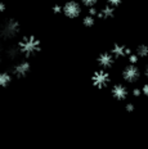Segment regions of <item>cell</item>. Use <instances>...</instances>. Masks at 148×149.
Wrapping results in <instances>:
<instances>
[{
    "label": "cell",
    "mask_w": 148,
    "mask_h": 149,
    "mask_svg": "<svg viewBox=\"0 0 148 149\" xmlns=\"http://www.w3.org/2000/svg\"><path fill=\"white\" fill-rule=\"evenodd\" d=\"M18 49L24 57H31L41 50V41L34 35L24 36L18 42Z\"/></svg>",
    "instance_id": "1"
},
{
    "label": "cell",
    "mask_w": 148,
    "mask_h": 149,
    "mask_svg": "<svg viewBox=\"0 0 148 149\" xmlns=\"http://www.w3.org/2000/svg\"><path fill=\"white\" fill-rule=\"evenodd\" d=\"M18 32H20V23L13 18H9L0 26V37H3L5 40L16 37Z\"/></svg>",
    "instance_id": "2"
},
{
    "label": "cell",
    "mask_w": 148,
    "mask_h": 149,
    "mask_svg": "<svg viewBox=\"0 0 148 149\" xmlns=\"http://www.w3.org/2000/svg\"><path fill=\"white\" fill-rule=\"evenodd\" d=\"M110 81H111L110 73L107 72V70H103V68H101L99 71H95L93 76H91V82L97 89L106 88L110 84Z\"/></svg>",
    "instance_id": "3"
},
{
    "label": "cell",
    "mask_w": 148,
    "mask_h": 149,
    "mask_svg": "<svg viewBox=\"0 0 148 149\" xmlns=\"http://www.w3.org/2000/svg\"><path fill=\"white\" fill-rule=\"evenodd\" d=\"M122 79L128 84H134L140 79V70L137 67V64H129L122 70Z\"/></svg>",
    "instance_id": "4"
},
{
    "label": "cell",
    "mask_w": 148,
    "mask_h": 149,
    "mask_svg": "<svg viewBox=\"0 0 148 149\" xmlns=\"http://www.w3.org/2000/svg\"><path fill=\"white\" fill-rule=\"evenodd\" d=\"M62 13L66 15L67 18L75 19V18L80 17V14H81V5H80V3L75 1V0H68V1L63 5Z\"/></svg>",
    "instance_id": "5"
},
{
    "label": "cell",
    "mask_w": 148,
    "mask_h": 149,
    "mask_svg": "<svg viewBox=\"0 0 148 149\" xmlns=\"http://www.w3.org/2000/svg\"><path fill=\"white\" fill-rule=\"evenodd\" d=\"M97 63L103 70H110L113 66V63H115V57H113V54L111 52L101 53L97 58Z\"/></svg>",
    "instance_id": "6"
},
{
    "label": "cell",
    "mask_w": 148,
    "mask_h": 149,
    "mask_svg": "<svg viewBox=\"0 0 148 149\" xmlns=\"http://www.w3.org/2000/svg\"><path fill=\"white\" fill-rule=\"evenodd\" d=\"M30 70H31V64H30V62L21 61L13 67V71H12V72H13V74L17 77V79H23V77H26L27 74H29Z\"/></svg>",
    "instance_id": "7"
},
{
    "label": "cell",
    "mask_w": 148,
    "mask_h": 149,
    "mask_svg": "<svg viewBox=\"0 0 148 149\" xmlns=\"http://www.w3.org/2000/svg\"><path fill=\"white\" fill-rule=\"evenodd\" d=\"M111 94H112V97L115 98L116 100L121 102L128 98L129 90L125 85H122V84H116V85H113L112 89H111Z\"/></svg>",
    "instance_id": "8"
},
{
    "label": "cell",
    "mask_w": 148,
    "mask_h": 149,
    "mask_svg": "<svg viewBox=\"0 0 148 149\" xmlns=\"http://www.w3.org/2000/svg\"><path fill=\"white\" fill-rule=\"evenodd\" d=\"M111 53L113 54L115 58H124V57H129L131 54V50L129 48H126L125 45L115 44L111 49Z\"/></svg>",
    "instance_id": "9"
},
{
    "label": "cell",
    "mask_w": 148,
    "mask_h": 149,
    "mask_svg": "<svg viewBox=\"0 0 148 149\" xmlns=\"http://www.w3.org/2000/svg\"><path fill=\"white\" fill-rule=\"evenodd\" d=\"M113 15H115V7L110 4H107L106 7H103L98 12V18H101V19H110Z\"/></svg>",
    "instance_id": "10"
},
{
    "label": "cell",
    "mask_w": 148,
    "mask_h": 149,
    "mask_svg": "<svg viewBox=\"0 0 148 149\" xmlns=\"http://www.w3.org/2000/svg\"><path fill=\"white\" fill-rule=\"evenodd\" d=\"M10 82H12V74L10 73L5 72V71L0 72V86H1V88H7Z\"/></svg>",
    "instance_id": "11"
},
{
    "label": "cell",
    "mask_w": 148,
    "mask_h": 149,
    "mask_svg": "<svg viewBox=\"0 0 148 149\" xmlns=\"http://www.w3.org/2000/svg\"><path fill=\"white\" fill-rule=\"evenodd\" d=\"M137 54H138V57H139V58H146V57H148V46L144 45V44L139 45L137 48Z\"/></svg>",
    "instance_id": "12"
},
{
    "label": "cell",
    "mask_w": 148,
    "mask_h": 149,
    "mask_svg": "<svg viewBox=\"0 0 148 149\" xmlns=\"http://www.w3.org/2000/svg\"><path fill=\"white\" fill-rule=\"evenodd\" d=\"M94 22H95L94 15H90V14H88L86 17H84V19H82V24H84L85 27H91V26H94Z\"/></svg>",
    "instance_id": "13"
},
{
    "label": "cell",
    "mask_w": 148,
    "mask_h": 149,
    "mask_svg": "<svg viewBox=\"0 0 148 149\" xmlns=\"http://www.w3.org/2000/svg\"><path fill=\"white\" fill-rule=\"evenodd\" d=\"M18 54H21V52H20V49H18V46H17V48H10V49L8 50V55L12 58V59H14V58H16Z\"/></svg>",
    "instance_id": "14"
},
{
    "label": "cell",
    "mask_w": 148,
    "mask_h": 149,
    "mask_svg": "<svg viewBox=\"0 0 148 149\" xmlns=\"http://www.w3.org/2000/svg\"><path fill=\"white\" fill-rule=\"evenodd\" d=\"M98 3V0H81V4L85 5L86 8H91V7H95Z\"/></svg>",
    "instance_id": "15"
},
{
    "label": "cell",
    "mask_w": 148,
    "mask_h": 149,
    "mask_svg": "<svg viewBox=\"0 0 148 149\" xmlns=\"http://www.w3.org/2000/svg\"><path fill=\"white\" fill-rule=\"evenodd\" d=\"M128 58H129V62H130L131 64H137V63H138V61H139V57H138L137 53H135V54H133V53H131V54L129 55Z\"/></svg>",
    "instance_id": "16"
},
{
    "label": "cell",
    "mask_w": 148,
    "mask_h": 149,
    "mask_svg": "<svg viewBox=\"0 0 148 149\" xmlns=\"http://www.w3.org/2000/svg\"><path fill=\"white\" fill-rule=\"evenodd\" d=\"M107 3H108L110 5H112V7H119L120 4L122 3V0H107Z\"/></svg>",
    "instance_id": "17"
},
{
    "label": "cell",
    "mask_w": 148,
    "mask_h": 149,
    "mask_svg": "<svg viewBox=\"0 0 148 149\" xmlns=\"http://www.w3.org/2000/svg\"><path fill=\"white\" fill-rule=\"evenodd\" d=\"M53 12L55 14H58V13H62L63 12V7H61L59 4H55L54 7H53Z\"/></svg>",
    "instance_id": "18"
},
{
    "label": "cell",
    "mask_w": 148,
    "mask_h": 149,
    "mask_svg": "<svg viewBox=\"0 0 148 149\" xmlns=\"http://www.w3.org/2000/svg\"><path fill=\"white\" fill-rule=\"evenodd\" d=\"M89 9V14H90V15H98V12H99V10H98V9H95V7H91V8H88Z\"/></svg>",
    "instance_id": "19"
},
{
    "label": "cell",
    "mask_w": 148,
    "mask_h": 149,
    "mask_svg": "<svg viewBox=\"0 0 148 149\" xmlns=\"http://www.w3.org/2000/svg\"><path fill=\"white\" fill-rule=\"evenodd\" d=\"M131 93H133V95H134V97H140L142 90H140V89H134Z\"/></svg>",
    "instance_id": "20"
},
{
    "label": "cell",
    "mask_w": 148,
    "mask_h": 149,
    "mask_svg": "<svg viewBox=\"0 0 148 149\" xmlns=\"http://www.w3.org/2000/svg\"><path fill=\"white\" fill-rule=\"evenodd\" d=\"M142 93H143L146 97H148V84H146V85L143 86V89H142Z\"/></svg>",
    "instance_id": "21"
},
{
    "label": "cell",
    "mask_w": 148,
    "mask_h": 149,
    "mask_svg": "<svg viewBox=\"0 0 148 149\" xmlns=\"http://www.w3.org/2000/svg\"><path fill=\"white\" fill-rule=\"evenodd\" d=\"M5 9H7V5H5V3L0 1V13H3V12H5Z\"/></svg>",
    "instance_id": "22"
},
{
    "label": "cell",
    "mask_w": 148,
    "mask_h": 149,
    "mask_svg": "<svg viewBox=\"0 0 148 149\" xmlns=\"http://www.w3.org/2000/svg\"><path fill=\"white\" fill-rule=\"evenodd\" d=\"M126 111H128V112H133V111H134V105H133L131 103H129L128 105H126Z\"/></svg>",
    "instance_id": "23"
},
{
    "label": "cell",
    "mask_w": 148,
    "mask_h": 149,
    "mask_svg": "<svg viewBox=\"0 0 148 149\" xmlns=\"http://www.w3.org/2000/svg\"><path fill=\"white\" fill-rule=\"evenodd\" d=\"M146 77L148 79V64H147V67H146Z\"/></svg>",
    "instance_id": "24"
}]
</instances>
